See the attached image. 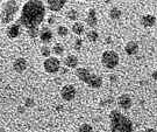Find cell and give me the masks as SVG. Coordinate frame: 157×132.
<instances>
[{"mask_svg": "<svg viewBox=\"0 0 157 132\" xmlns=\"http://www.w3.org/2000/svg\"><path fill=\"white\" fill-rule=\"evenodd\" d=\"M39 36L43 43H49V42L52 40V32H51L49 28L44 27V28H42L40 30Z\"/></svg>", "mask_w": 157, "mask_h": 132, "instance_id": "12", "label": "cell"}, {"mask_svg": "<svg viewBox=\"0 0 157 132\" xmlns=\"http://www.w3.org/2000/svg\"><path fill=\"white\" fill-rule=\"evenodd\" d=\"M25 108H26V106H25ZM25 108H23V106H20V108H17V111H19V112H20V114H25Z\"/></svg>", "mask_w": 157, "mask_h": 132, "instance_id": "31", "label": "cell"}, {"mask_svg": "<svg viewBox=\"0 0 157 132\" xmlns=\"http://www.w3.org/2000/svg\"><path fill=\"white\" fill-rule=\"evenodd\" d=\"M86 23L90 26V27H95L97 26V23H98V18H97V12L93 10V8H91L89 13H87V17H86Z\"/></svg>", "mask_w": 157, "mask_h": 132, "instance_id": "14", "label": "cell"}, {"mask_svg": "<svg viewBox=\"0 0 157 132\" xmlns=\"http://www.w3.org/2000/svg\"><path fill=\"white\" fill-rule=\"evenodd\" d=\"M67 18H69V20H72V21L78 20V18H79L78 12L76 11V10H70V11L67 12Z\"/></svg>", "mask_w": 157, "mask_h": 132, "instance_id": "22", "label": "cell"}, {"mask_svg": "<svg viewBox=\"0 0 157 132\" xmlns=\"http://www.w3.org/2000/svg\"><path fill=\"white\" fill-rule=\"evenodd\" d=\"M17 11H19V5L15 0L6 1L5 5L2 6V11L0 13V21L5 25L12 22L17 15Z\"/></svg>", "mask_w": 157, "mask_h": 132, "instance_id": "4", "label": "cell"}, {"mask_svg": "<svg viewBox=\"0 0 157 132\" xmlns=\"http://www.w3.org/2000/svg\"><path fill=\"white\" fill-rule=\"evenodd\" d=\"M82 46H83V41H82V39H76V40H75V43H73V48H75L76 50H80Z\"/></svg>", "mask_w": 157, "mask_h": 132, "instance_id": "26", "label": "cell"}, {"mask_svg": "<svg viewBox=\"0 0 157 132\" xmlns=\"http://www.w3.org/2000/svg\"><path fill=\"white\" fill-rule=\"evenodd\" d=\"M141 23L143 27L146 28H149V27H152L155 23H156V18L151 15V14H146L141 18Z\"/></svg>", "mask_w": 157, "mask_h": 132, "instance_id": "13", "label": "cell"}, {"mask_svg": "<svg viewBox=\"0 0 157 132\" xmlns=\"http://www.w3.org/2000/svg\"><path fill=\"white\" fill-rule=\"evenodd\" d=\"M118 105L124 110H128L132 108L133 105V99L129 96L128 94H124L121 96H119L118 98Z\"/></svg>", "mask_w": 157, "mask_h": 132, "instance_id": "8", "label": "cell"}, {"mask_svg": "<svg viewBox=\"0 0 157 132\" xmlns=\"http://www.w3.org/2000/svg\"><path fill=\"white\" fill-rule=\"evenodd\" d=\"M78 132H93V127L90 124H82L78 129Z\"/></svg>", "mask_w": 157, "mask_h": 132, "instance_id": "25", "label": "cell"}, {"mask_svg": "<svg viewBox=\"0 0 157 132\" xmlns=\"http://www.w3.org/2000/svg\"><path fill=\"white\" fill-rule=\"evenodd\" d=\"M151 77H152V80H154V81H157V69H156V70H154V71H152Z\"/></svg>", "mask_w": 157, "mask_h": 132, "instance_id": "29", "label": "cell"}, {"mask_svg": "<svg viewBox=\"0 0 157 132\" xmlns=\"http://www.w3.org/2000/svg\"><path fill=\"white\" fill-rule=\"evenodd\" d=\"M106 42H107V43H111V42H112L111 38H107V39H106Z\"/></svg>", "mask_w": 157, "mask_h": 132, "instance_id": "33", "label": "cell"}, {"mask_svg": "<svg viewBox=\"0 0 157 132\" xmlns=\"http://www.w3.org/2000/svg\"><path fill=\"white\" fill-rule=\"evenodd\" d=\"M72 32L76 35H82L84 33V25L82 22H75L72 25Z\"/></svg>", "mask_w": 157, "mask_h": 132, "instance_id": "17", "label": "cell"}, {"mask_svg": "<svg viewBox=\"0 0 157 132\" xmlns=\"http://www.w3.org/2000/svg\"><path fill=\"white\" fill-rule=\"evenodd\" d=\"M44 70L49 74H56L61 69V61L57 58H48L43 62Z\"/></svg>", "mask_w": 157, "mask_h": 132, "instance_id": "6", "label": "cell"}, {"mask_svg": "<svg viewBox=\"0 0 157 132\" xmlns=\"http://www.w3.org/2000/svg\"><path fill=\"white\" fill-rule=\"evenodd\" d=\"M20 27H21V25L19 22L11 25V26L7 28V30H6L7 36H8L10 39H15V38H17V36L20 35Z\"/></svg>", "mask_w": 157, "mask_h": 132, "instance_id": "11", "label": "cell"}, {"mask_svg": "<svg viewBox=\"0 0 157 132\" xmlns=\"http://www.w3.org/2000/svg\"><path fill=\"white\" fill-rule=\"evenodd\" d=\"M34 105H35V102H34L33 98H26V101H25V106L26 108H33Z\"/></svg>", "mask_w": 157, "mask_h": 132, "instance_id": "27", "label": "cell"}, {"mask_svg": "<svg viewBox=\"0 0 157 132\" xmlns=\"http://www.w3.org/2000/svg\"><path fill=\"white\" fill-rule=\"evenodd\" d=\"M109 18L112 20H119L121 18V11L119 8H117V7L111 8V11H109Z\"/></svg>", "mask_w": 157, "mask_h": 132, "instance_id": "18", "label": "cell"}, {"mask_svg": "<svg viewBox=\"0 0 157 132\" xmlns=\"http://www.w3.org/2000/svg\"><path fill=\"white\" fill-rule=\"evenodd\" d=\"M0 132H6L5 129H0Z\"/></svg>", "mask_w": 157, "mask_h": 132, "instance_id": "35", "label": "cell"}, {"mask_svg": "<svg viewBox=\"0 0 157 132\" xmlns=\"http://www.w3.org/2000/svg\"><path fill=\"white\" fill-rule=\"evenodd\" d=\"M27 34H28L29 38L35 39V38H37V35L40 34V30H39V28H29V29H27Z\"/></svg>", "mask_w": 157, "mask_h": 132, "instance_id": "23", "label": "cell"}, {"mask_svg": "<svg viewBox=\"0 0 157 132\" xmlns=\"http://www.w3.org/2000/svg\"><path fill=\"white\" fill-rule=\"evenodd\" d=\"M109 127L112 132H133V123L119 110L109 114Z\"/></svg>", "mask_w": 157, "mask_h": 132, "instance_id": "2", "label": "cell"}, {"mask_svg": "<svg viewBox=\"0 0 157 132\" xmlns=\"http://www.w3.org/2000/svg\"><path fill=\"white\" fill-rule=\"evenodd\" d=\"M56 21H57V19L55 15H51V17L48 18V23H49V25H54Z\"/></svg>", "mask_w": 157, "mask_h": 132, "instance_id": "28", "label": "cell"}, {"mask_svg": "<svg viewBox=\"0 0 157 132\" xmlns=\"http://www.w3.org/2000/svg\"><path fill=\"white\" fill-rule=\"evenodd\" d=\"M57 34L59 35V36H62V38H65L69 34V29H67V26H59L57 28Z\"/></svg>", "mask_w": 157, "mask_h": 132, "instance_id": "21", "label": "cell"}, {"mask_svg": "<svg viewBox=\"0 0 157 132\" xmlns=\"http://www.w3.org/2000/svg\"><path fill=\"white\" fill-rule=\"evenodd\" d=\"M76 95H77V90L72 84H67V86H63L62 90H61V96L67 102L72 101L73 98L76 97Z\"/></svg>", "mask_w": 157, "mask_h": 132, "instance_id": "7", "label": "cell"}, {"mask_svg": "<svg viewBox=\"0 0 157 132\" xmlns=\"http://www.w3.org/2000/svg\"><path fill=\"white\" fill-rule=\"evenodd\" d=\"M62 73H63V74H67V69H62Z\"/></svg>", "mask_w": 157, "mask_h": 132, "instance_id": "34", "label": "cell"}, {"mask_svg": "<svg viewBox=\"0 0 157 132\" xmlns=\"http://www.w3.org/2000/svg\"><path fill=\"white\" fill-rule=\"evenodd\" d=\"M124 52L127 55H135L139 52V45L135 41H129L128 43L124 47Z\"/></svg>", "mask_w": 157, "mask_h": 132, "instance_id": "15", "label": "cell"}, {"mask_svg": "<svg viewBox=\"0 0 157 132\" xmlns=\"http://www.w3.org/2000/svg\"><path fill=\"white\" fill-rule=\"evenodd\" d=\"M119 55L117 52L114 50H106V52L102 53V56H101V63L104 64L106 68L108 69H114L119 64Z\"/></svg>", "mask_w": 157, "mask_h": 132, "instance_id": "5", "label": "cell"}, {"mask_svg": "<svg viewBox=\"0 0 157 132\" xmlns=\"http://www.w3.org/2000/svg\"><path fill=\"white\" fill-rule=\"evenodd\" d=\"M86 38H87V40L91 41V42H95V41L98 40V38H99V34H98L97 30L92 29V30H90V32H87Z\"/></svg>", "mask_w": 157, "mask_h": 132, "instance_id": "20", "label": "cell"}, {"mask_svg": "<svg viewBox=\"0 0 157 132\" xmlns=\"http://www.w3.org/2000/svg\"><path fill=\"white\" fill-rule=\"evenodd\" d=\"M143 132H157L155 129H147V130H144Z\"/></svg>", "mask_w": 157, "mask_h": 132, "instance_id": "32", "label": "cell"}, {"mask_svg": "<svg viewBox=\"0 0 157 132\" xmlns=\"http://www.w3.org/2000/svg\"><path fill=\"white\" fill-rule=\"evenodd\" d=\"M51 52L54 53L55 55H57V56H59V55H62L63 53H64V46H63L62 43H56L55 46L52 47Z\"/></svg>", "mask_w": 157, "mask_h": 132, "instance_id": "19", "label": "cell"}, {"mask_svg": "<svg viewBox=\"0 0 157 132\" xmlns=\"http://www.w3.org/2000/svg\"><path fill=\"white\" fill-rule=\"evenodd\" d=\"M67 0H48V8L52 12L61 11L65 6Z\"/></svg>", "mask_w": 157, "mask_h": 132, "instance_id": "10", "label": "cell"}, {"mask_svg": "<svg viewBox=\"0 0 157 132\" xmlns=\"http://www.w3.org/2000/svg\"><path fill=\"white\" fill-rule=\"evenodd\" d=\"M45 17V6L41 0H29L23 5L19 23L29 28H39Z\"/></svg>", "mask_w": 157, "mask_h": 132, "instance_id": "1", "label": "cell"}, {"mask_svg": "<svg viewBox=\"0 0 157 132\" xmlns=\"http://www.w3.org/2000/svg\"><path fill=\"white\" fill-rule=\"evenodd\" d=\"M76 75L82 82L86 83L90 88H93V89H99L104 82L102 77H100L97 74H92L85 68H77L76 69Z\"/></svg>", "mask_w": 157, "mask_h": 132, "instance_id": "3", "label": "cell"}, {"mask_svg": "<svg viewBox=\"0 0 157 132\" xmlns=\"http://www.w3.org/2000/svg\"><path fill=\"white\" fill-rule=\"evenodd\" d=\"M41 54H42V56H44V58H50L51 49L48 46H42L41 47Z\"/></svg>", "mask_w": 157, "mask_h": 132, "instance_id": "24", "label": "cell"}, {"mask_svg": "<svg viewBox=\"0 0 157 132\" xmlns=\"http://www.w3.org/2000/svg\"><path fill=\"white\" fill-rule=\"evenodd\" d=\"M64 63H65V66H67V68L75 69L78 67V58H77V56H75V55H69L64 60Z\"/></svg>", "mask_w": 157, "mask_h": 132, "instance_id": "16", "label": "cell"}, {"mask_svg": "<svg viewBox=\"0 0 157 132\" xmlns=\"http://www.w3.org/2000/svg\"><path fill=\"white\" fill-rule=\"evenodd\" d=\"M117 80H118L117 75H111V76H109V81H111V82H115Z\"/></svg>", "mask_w": 157, "mask_h": 132, "instance_id": "30", "label": "cell"}, {"mask_svg": "<svg viewBox=\"0 0 157 132\" xmlns=\"http://www.w3.org/2000/svg\"><path fill=\"white\" fill-rule=\"evenodd\" d=\"M28 67V62L25 58H19L14 61L13 63V69L17 71V73H23Z\"/></svg>", "mask_w": 157, "mask_h": 132, "instance_id": "9", "label": "cell"}]
</instances>
